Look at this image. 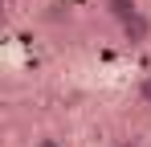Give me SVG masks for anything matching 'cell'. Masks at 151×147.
<instances>
[{
  "mask_svg": "<svg viewBox=\"0 0 151 147\" xmlns=\"http://www.w3.org/2000/svg\"><path fill=\"white\" fill-rule=\"evenodd\" d=\"M33 147H61V143H57L53 135H41V139H33Z\"/></svg>",
  "mask_w": 151,
  "mask_h": 147,
  "instance_id": "4",
  "label": "cell"
},
{
  "mask_svg": "<svg viewBox=\"0 0 151 147\" xmlns=\"http://www.w3.org/2000/svg\"><path fill=\"white\" fill-rule=\"evenodd\" d=\"M114 147H139V143H135V139H123V143H114Z\"/></svg>",
  "mask_w": 151,
  "mask_h": 147,
  "instance_id": "5",
  "label": "cell"
},
{
  "mask_svg": "<svg viewBox=\"0 0 151 147\" xmlns=\"http://www.w3.org/2000/svg\"><path fill=\"white\" fill-rule=\"evenodd\" d=\"M123 37L131 41V45H143V41L151 37V21H147V12H139L135 21H127V24H123Z\"/></svg>",
  "mask_w": 151,
  "mask_h": 147,
  "instance_id": "2",
  "label": "cell"
},
{
  "mask_svg": "<svg viewBox=\"0 0 151 147\" xmlns=\"http://www.w3.org/2000/svg\"><path fill=\"white\" fill-rule=\"evenodd\" d=\"M102 8H106V17L119 24V29H123L127 21H135V17L143 12V8H139V0H102Z\"/></svg>",
  "mask_w": 151,
  "mask_h": 147,
  "instance_id": "1",
  "label": "cell"
},
{
  "mask_svg": "<svg viewBox=\"0 0 151 147\" xmlns=\"http://www.w3.org/2000/svg\"><path fill=\"white\" fill-rule=\"evenodd\" d=\"M139 102H147V106H151V74H147V78H139Z\"/></svg>",
  "mask_w": 151,
  "mask_h": 147,
  "instance_id": "3",
  "label": "cell"
}]
</instances>
